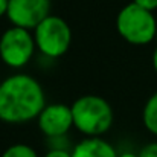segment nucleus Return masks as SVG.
I'll return each instance as SVG.
<instances>
[{"label":"nucleus","instance_id":"obj_14","mask_svg":"<svg viewBox=\"0 0 157 157\" xmlns=\"http://www.w3.org/2000/svg\"><path fill=\"white\" fill-rule=\"evenodd\" d=\"M8 3H9V0H0V17L6 15V12H8Z\"/></svg>","mask_w":157,"mask_h":157},{"label":"nucleus","instance_id":"obj_9","mask_svg":"<svg viewBox=\"0 0 157 157\" xmlns=\"http://www.w3.org/2000/svg\"><path fill=\"white\" fill-rule=\"evenodd\" d=\"M142 122L144 127L151 133L157 136V92L148 98L145 102L144 111H142Z\"/></svg>","mask_w":157,"mask_h":157},{"label":"nucleus","instance_id":"obj_15","mask_svg":"<svg viewBox=\"0 0 157 157\" xmlns=\"http://www.w3.org/2000/svg\"><path fill=\"white\" fill-rule=\"evenodd\" d=\"M153 67H154V72L157 73V48L154 49V53H153Z\"/></svg>","mask_w":157,"mask_h":157},{"label":"nucleus","instance_id":"obj_17","mask_svg":"<svg viewBox=\"0 0 157 157\" xmlns=\"http://www.w3.org/2000/svg\"><path fill=\"white\" fill-rule=\"evenodd\" d=\"M156 41H157V32H156Z\"/></svg>","mask_w":157,"mask_h":157},{"label":"nucleus","instance_id":"obj_1","mask_svg":"<svg viewBox=\"0 0 157 157\" xmlns=\"http://www.w3.org/2000/svg\"><path fill=\"white\" fill-rule=\"evenodd\" d=\"M44 107V90L34 76L15 73L0 82V121L5 124H26L34 121Z\"/></svg>","mask_w":157,"mask_h":157},{"label":"nucleus","instance_id":"obj_11","mask_svg":"<svg viewBox=\"0 0 157 157\" xmlns=\"http://www.w3.org/2000/svg\"><path fill=\"white\" fill-rule=\"evenodd\" d=\"M139 157H157V142L145 145V147L140 150Z\"/></svg>","mask_w":157,"mask_h":157},{"label":"nucleus","instance_id":"obj_8","mask_svg":"<svg viewBox=\"0 0 157 157\" xmlns=\"http://www.w3.org/2000/svg\"><path fill=\"white\" fill-rule=\"evenodd\" d=\"M111 144L101 137H86L72 150V157H117Z\"/></svg>","mask_w":157,"mask_h":157},{"label":"nucleus","instance_id":"obj_3","mask_svg":"<svg viewBox=\"0 0 157 157\" xmlns=\"http://www.w3.org/2000/svg\"><path fill=\"white\" fill-rule=\"evenodd\" d=\"M116 29L127 43L145 46L156 40L157 21L153 12L131 2L119 11L116 17Z\"/></svg>","mask_w":157,"mask_h":157},{"label":"nucleus","instance_id":"obj_4","mask_svg":"<svg viewBox=\"0 0 157 157\" xmlns=\"http://www.w3.org/2000/svg\"><path fill=\"white\" fill-rule=\"evenodd\" d=\"M34 38L37 49L44 56L55 59L69 51L72 29L64 18L51 14L34 29Z\"/></svg>","mask_w":157,"mask_h":157},{"label":"nucleus","instance_id":"obj_2","mask_svg":"<svg viewBox=\"0 0 157 157\" xmlns=\"http://www.w3.org/2000/svg\"><path fill=\"white\" fill-rule=\"evenodd\" d=\"M70 107L73 114V127L87 137H99L113 125V108L102 96L84 95Z\"/></svg>","mask_w":157,"mask_h":157},{"label":"nucleus","instance_id":"obj_7","mask_svg":"<svg viewBox=\"0 0 157 157\" xmlns=\"http://www.w3.org/2000/svg\"><path fill=\"white\" fill-rule=\"evenodd\" d=\"M37 125L40 131L49 139H59L66 136L73 127L72 107L66 104L46 105L37 117Z\"/></svg>","mask_w":157,"mask_h":157},{"label":"nucleus","instance_id":"obj_12","mask_svg":"<svg viewBox=\"0 0 157 157\" xmlns=\"http://www.w3.org/2000/svg\"><path fill=\"white\" fill-rule=\"evenodd\" d=\"M133 3H136L137 6H140L150 12L157 9V0H133Z\"/></svg>","mask_w":157,"mask_h":157},{"label":"nucleus","instance_id":"obj_5","mask_svg":"<svg viewBox=\"0 0 157 157\" xmlns=\"http://www.w3.org/2000/svg\"><path fill=\"white\" fill-rule=\"evenodd\" d=\"M37 49L34 34L29 29L12 26L0 37V59L12 69L25 67Z\"/></svg>","mask_w":157,"mask_h":157},{"label":"nucleus","instance_id":"obj_6","mask_svg":"<svg viewBox=\"0 0 157 157\" xmlns=\"http://www.w3.org/2000/svg\"><path fill=\"white\" fill-rule=\"evenodd\" d=\"M51 0H9L6 17L12 26L34 31L51 15Z\"/></svg>","mask_w":157,"mask_h":157},{"label":"nucleus","instance_id":"obj_10","mask_svg":"<svg viewBox=\"0 0 157 157\" xmlns=\"http://www.w3.org/2000/svg\"><path fill=\"white\" fill-rule=\"evenodd\" d=\"M2 157H38L37 151L26 144H14L5 150Z\"/></svg>","mask_w":157,"mask_h":157},{"label":"nucleus","instance_id":"obj_16","mask_svg":"<svg viewBox=\"0 0 157 157\" xmlns=\"http://www.w3.org/2000/svg\"><path fill=\"white\" fill-rule=\"evenodd\" d=\"M117 157H139V154H136V153H131V151H127V153H122V154H119Z\"/></svg>","mask_w":157,"mask_h":157},{"label":"nucleus","instance_id":"obj_13","mask_svg":"<svg viewBox=\"0 0 157 157\" xmlns=\"http://www.w3.org/2000/svg\"><path fill=\"white\" fill-rule=\"evenodd\" d=\"M44 157H72V153H69L64 148H52L46 153Z\"/></svg>","mask_w":157,"mask_h":157}]
</instances>
